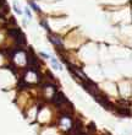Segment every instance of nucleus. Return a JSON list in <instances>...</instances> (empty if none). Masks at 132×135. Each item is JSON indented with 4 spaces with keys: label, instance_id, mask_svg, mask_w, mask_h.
Wrapping results in <instances>:
<instances>
[{
    "label": "nucleus",
    "instance_id": "423d86ee",
    "mask_svg": "<svg viewBox=\"0 0 132 135\" xmlns=\"http://www.w3.org/2000/svg\"><path fill=\"white\" fill-rule=\"evenodd\" d=\"M51 42L53 43H55V44H58V45H61L63 43H61V41L58 38V37H54V38H51Z\"/></svg>",
    "mask_w": 132,
    "mask_h": 135
},
{
    "label": "nucleus",
    "instance_id": "9b49d317",
    "mask_svg": "<svg viewBox=\"0 0 132 135\" xmlns=\"http://www.w3.org/2000/svg\"><path fill=\"white\" fill-rule=\"evenodd\" d=\"M26 14H27V16H28L30 19L32 17V15H31V12H30V10H28V9H26Z\"/></svg>",
    "mask_w": 132,
    "mask_h": 135
},
{
    "label": "nucleus",
    "instance_id": "7ed1b4c3",
    "mask_svg": "<svg viewBox=\"0 0 132 135\" xmlns=\"http://www.w3.org/2000/svg\"><path fill=\"white\" fill-rule=\"evenodd\" d=\"M16 43L18 44V45H23V44H26V38H25V36L22 33H20L17 37H16Z\"/></svg>",
    "mask_w": 132,
    "mask_h": 135
},
{
    "label": "nucleus",
    "instance_id": "39448f33",
    "mask_svg": "<svg viewBox=\"0 0 132 135\" xmlns=\"http://www.w3.org/2000/svg\"><path fill=\"white\" fill-rule=\"evenodd\" d=\"M51 63H53V65L58 70H61V69H63V68H61V65H60V64L58 63V60H56L55 58H53V59H51Z\"/></svg>",
    "mask_w": 132,
    "mask_h": 135
},
{
    "label": "nucleus",
    "instance_id": "6e6552de",
    "mask_svg": "<svg viewBox=\"0 0 132 135\" xmlns=\"http://www.w3.org/2000/svg\"><path fill=\"white\" fill-rule=\"evenodd\" d=\"M14 6H15V10H16V12H17V14H21V10H20V7H18V4H17L16 1L14 2Z\"/></svg>",
    "mask_w": 132,
    "mask_h": 135
},
{
    "label": "nucleus",
    "instance_id": "20e7f679",
    "mask_svg": "<svg viewBox=\"0 0 132 135\" xmlns=\"http://www.w3.org/2000/svg\"><path fill=\"white\" fill-rule=\"evenodd\" d=\"M27 86H30V84H27L23 79H21V81L18 82V87L20 89H27Z\"/></svg>",
    "mask_w": 132,
    "mask_h": 135
},
{
    "label": "nucleus",
    "instance_id": "1a4fd4ad",
    "mask_svg": "<svg viewBox=\"0 0 132 135\" xmlns=\"http://www.w3.org/2000/svg\"><path fill=\"white\" fill-rule=\"evenodd\" d=\"M40 23H42V26H43V27H45V28H47L48 31H50V28H49V26H48V23H47V21H44V20H43V21H42Z\"/></svg>",
    "mask_w": 132,
    "mask_h": 135
},
{
    "label": "nucleus",
    "instance_id": "9d476101",
    "mask_svg": "<svg viewBox=\"0 0 132 135\" xmlns=\"http://www.w3.org/2000/svg\"><path fill=\"white\" fill-rule=\"evenodd\" d=\"M40 55H42L43 58H45V59H49V58H50V57H49V54H45V53H43V52L40 53Z\"/></svg>",
    "mask_w": 132,
    "mask_h": 135
},
{
    "label": "nucleus",
    "instance_id": "f257e3e1",
    "mask_svg": "<svg viewBox=\"0 0 132 135\" xmlns=\"http://www.w3.org/2000/svg\"><path fill=\"white\" fill-rule=\"evenodd\" d=\"M53 101H54V103L56 106H61L63 103L66 102V97L64 96L63 92H55L54 96H53Z\"/></svg>",
    "mask_w": 132,
    "mask_h": 135
},
{
    "label": "nucleus",
    "instance_id": "0eeeda50",
    "mask_svg": "<svg viewBox=\"0 0 132 135\" xmlns=\"http://www.w3.org/2000/svg\"><path fill=\"white\" fill-rule=\"evenodd\" d=\"M30 4H31V6H32L33 9H34V10H35V11H38V12H39V11H40V9H39V7H38V5H35V4H34V2H33V1H31V2H30Z\"/></svg>",
    "mask_w": 132,
    "mask_h": 135
},
{
    "label": "nucleus",
    "instance_id": "f03ea898",
    "mask_svg": "<svg viewBox=\"0 0 132 135\" xmlns=\"http://www.w3.org/2000/svg\"><path fill=\"white\" fill-rule=\"evenodd\" d=\"M20 33H21V31H20V28H17V27H15V28H9V30H7V34H9V36H12V37H15V38Z\"/></svg>",
    "mask_w": 132,
    "mask_h": 135
}]
</instances>
